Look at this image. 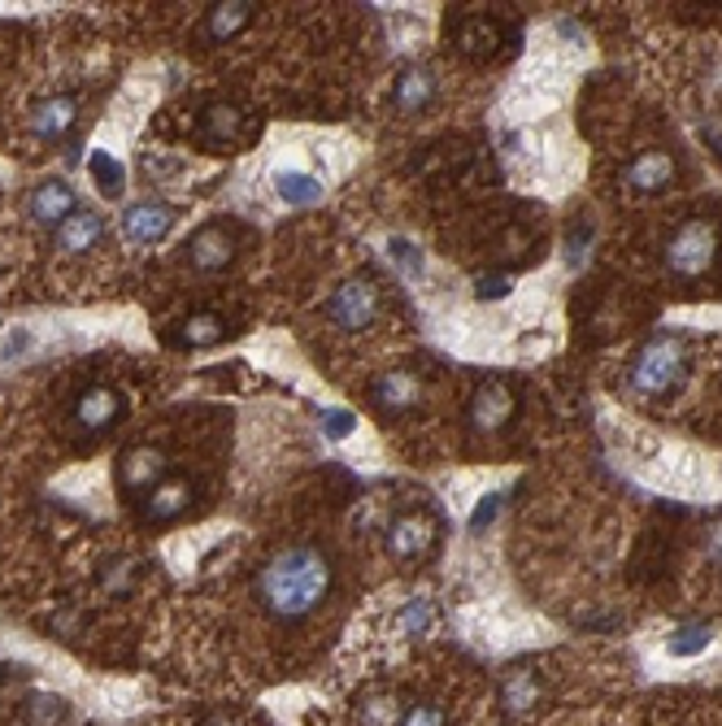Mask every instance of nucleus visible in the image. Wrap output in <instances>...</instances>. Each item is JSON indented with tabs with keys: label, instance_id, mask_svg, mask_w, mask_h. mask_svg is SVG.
I'll return each instance as SVG.
<instances>
[{
	"label": "nucleus",
	"instance_id": "f257e3e1",
	"mask_svg": "<svg viewBox=\"0 0 722 726\" xmlns=\"http://www.w3.org/2000/svg\"><path fill=\"white\" fill-rule=\"evenodd\" d=\"M331 592V557L314 544H292L274 553L257 575V601L279 622H301Z\"/></svg>",
	"mask_w": 722,
	"mask_h": 726
},
{
	"label": "nucleus",
	"instance_id": "f03ea898",
	"mask_svg": "<svg viewBox=\"0 0 722 726\" xmlns=\"http://www.w3.org/2000/svg\"><path fill=\"white\" fill-rule=\"evenodd\" d=\"M684 365H688V349H684L679 336H653L631 358V374H627L631 378V392L662 396V392H670L684 378Z\"/></svg>",
	"mask_w": 722,
	"mask_h": 726
},
{
	"label": "nucleus",
	"instance_id": "7ed1b4c3",
	"mask_svg": "<svg viewBox=\"0 0 722 726\" xmlns=\"http://www.w3.org/2000/svg\"><path fill=\"white\" fill-rule=\"evenodd\" d=\"M714 261H719V227L710 218L684 223L666 243V270L675 279H701V274H710Z\"/></svg>",
	"mask_w": 722,
	"mask_h": 726
},
{
	"label": "nucleus",
	"instance_id": "20e7f679",
	"mask_svg": "<svg viewBox=\"0 0 722 726\" xmlns=\"http://www.w3.org/2000/svg\"><path fill=\"white\" fill-rule=\"evenodd\" d=\"M327 318L340 331H365L379 318V287L370 279H345L327 300Z\"/></svg>",
	"mask_w": 722,
	"mask_h": 726
},
{
	"label": "nucleus",
	"instance_id": "39448f33",
	"mask_svg": "<svg viewBox=\"0 0 722 726\" xmlns=\"http://www.w3.org/2000/svg\"><path fill=\"white\" fill-rule=\"evenodd\" d=\"M431 544H436V522L427 513H401L387 526V553L396 561H418Z\"/></svg>",
	"mask_w": 722,
	"mask_h": 726
},
{
	"label": "nucleus",
	"instance_id": "423d86ee",
	"mask_svg": "<svg viewBox=\"0 0 722 726\" xmlns=\"http://www.w3.org/2000/svg\"><path fill=\"white\" fill-rule=\"evenodd\" d=\"M170 227H174V209L161 205V201H139V205H126L122 209V231H126V240L135 243L166 240Z\"/></svg>",
	"mask_w": 722,
	"mask_h": 726
},
{
	"label": "nucleus",
	"instance_id": "0eeeda50",
	"mask_svg": "<svg viewBox=\"0 0 722 726\" xmlns=\"http://www.w3.org/2000/svg\"><path fill=\"white\" fill-rule=\"evenodd\" d=\"M514 405L518 400H514V392L505 383H483L475 392V400H471V409H466V418H471V427L480 435H492V431H500L514 418Z\"/></svg>",
	"mask_w": 722,
	"mask_h": 726
},
{
	"label": "nucleus",
	"instance_id": "6e6552de",
	"mask_svg": "<svg viewBox=\"0 0 722 726\" xmlns=\"http://www.w3.org/2000/svg\"><path fill=\"white\" fill-rule=\"evenodd\" d=\"M119 479L126 491H153L166 479V453L153 444H135L126 449V457L119 462Z\"/></svg>",
	"mask_w": 722,
	"mask_h": 726
},
{
	"label": "nucleus",
	"instance_id": "1a4fd4ad",
	"mask_svg": "<svg viewBox=\"0 0 722 726\" xmlns=\"http://www.w3.org/2000/svg\"><path fill=\"white\" fill-rule=\"evenodd\" d=\"M101 240H105V218L92 214V209H75V214L53 231L57 252H66V257H83V252H92Z\"/></svg>",
	"mask_w": 722,
	"mask_h": 726
},
{
	"label": "nucleus",
	"instance_id": "9d476101",
	"mask_svg": "<svg viewBox=\"0 0 722 726\" xmlns=\"http://www.w3.org/2000/svg\"><path fill=\"white\" fill-rule=\"evenodd\" d=\"M119 413H122V396L114 387H88V392L75 400V427L88 431V435L114 427Z\"/></svg>",
	"mask_w": 722,
	"mask_h": 726
},
{
	"label": "nucleus",
	"instance_id": "9b49d317",
	"mask_svg": "<svg viewBox=\"0 0 722 726\" xmlns=\"http://www.w3.org/2000/svg\"><path fill=\"white\" fill-rule=\"evenodd\" d=\"M622 183H627V192H635V196H653V192H662V188L675 183V161H670L666 152H644V157H635V161L622 170Z\"/></svg>",
	"mask_w": 722,
	"mask_h": 726
},
{
	"label": "nucleus",
	"instance_id": "f8f14e48",
	"mask_svg": "<svg viewBox=\"0 0 722 726\" xmlns=\"http://www.w3.org/2000/svg\"><path fill=\"white\" fill-rule=\"evenodd\" d=\"M26 209H31V223H40V227H53V231H57V227L75 214V192H70L61 179H48V183H40V188L31 192Z\"/></svg>",
	"mask_w": 722,
	"mask_h": 726
},
{
	"label": "nucleus",
	"instance_id": "ddd939ff",
	"mask_svg": "<svg viewBox=\"0 0 722 726\" xmlns=\"http://www.w3.org/2000/svg\"><path fill=\"white\" fill-rule=\"evenodd\" d=\"M370 396H374L379 409L405 413V409H414V405L422 400V383H418L409 370H387V374H379V378L370 383Z\"/></svg>",
	"mask_w": 722,
	"mask_h": 726
},
{
	"label": "nucleus",
	"instance_id": "4468645a",
	"mask_svg": "<svg viewBox=\"0 0 722 726\" xmlns=\"http://www.w3.org/2000/svg\"><path fill=\"white\" fill-rule=\"evenodd\" d=\"M436 97V70L431 66H405L396 75V88H392V101L401 114H422Z\"/></svg>",
	"mask_w": 722,
	"mask_h": 726
},
{
	"label": "nucleus",
	"instance_id": "2eb2a0df",
	"mask_svg": "<svg viewBox=\"0 0 722 726\" xmlns=\"http://www.w3.org/2000/svg\"><path fill=\"white\" fill-rule=\"evenodd\" d=\"M192 504V484L188 479H161L153 491H144V522H174L183 509Z\"/></svg>",
	"mask_w": 722,
	"mask_h": 726
},
{
	"label": "nucleus",
	"instance_id": "dca6fc26",
	"mask_svg": "<svg viewBox=\"0 0 722 726\" xmlns=\"http://www.w3.org/2000/svg\"><path fill=\"white\" fill-rule=\"evenodd\" d=\"M236 252V240L223 231V227H201L192 240H188V261L196 270H223Z\"/></svg>",
	"mask_w": 722,
	"mask_h": 726
},
{
	"label": "nucleus",
	"instance_id": "f3484780",
	"mask_svg": "<svg viewBox=\"0 0 722 726\" xmlns=\"http://www.w3.org/2000/svg\"><path fill=\"white\" fill-rule=\"evenodd\" d=\"M75 118H79V101H75V97H48V101L35 105L31 131H35L40 139H61V135L75 126Z\"/></svg>",
	"mask_w": 722,
	"mask_h": 726
},
{
	"label": "nucleus",
	"instance_id": "a211bd4d",
	"mask_svg": "<svg viewBox=\"0 0 722 726\" xmlns=\"http://www.w3.org/2000/svg\"><path fill=\"white\" fill-rule=\"evenodd\" d=\"M252 0H223V4H214L210 13H205V39H214V44H223V39H236L244 26L252 22Z\"/></svg>",
	"mask_w": 722,
	"mask_h": 726
},
{
	"label": "nucleus",
	"instance_id": "6ab92c4d",
	"mask_svg": "<svg viewBox=\"0 0 722 726\" xmlns=\"http://www.w3.org/2000/svg\"><path fill=\"white\" fill-rule=\"evenodd\" d=\"M244 131V114L236 105H205L201 110V139L210 144V148H223V144H232L236 135Z\"/></svg>",
	"mask_w": 722,
	"mask_h": 726
},
{
	"label": "nucleus",
	"instance_id": "aec40b11",
	"mask_svg": "<svg viewBox=\"0 0 722 726\" xmlns=\"http://www.w3.org/2000/svg\"><path fill=\"white\" fill-rule=\"evenodd\" d=\"M453 39H458V48L466 57H492L496 44H500V26L492 18H466V22H458Z\"/></svg>",
	"mask_w": 722,
	"mask_h": 726
},
{
	"label": "nucleus",
	"instance_id": "412c9836",
	"mask_svg": "<svg viewBox=\"0 0 722 726\" xmlns=\"http://www.w3.org/2000/svg\"><path fill=\"white\" fill-rule=\"evenodd\" d=\"M540 701V674L535 670H509L500 683V705L509 714H527Z\"/></svg>",
	"mask_w": 722,
	"mask_h": 726
},
{
	"label": "nucleus",
	"instance_id": "4be33fe9",
	"mask_svg": "<svg viewBox=\"0 0 722 726\" xmlns=\"http://www.w3.org/2000/svg\"><path fill=\"white\" fill-rule=\"evenodd\" d=\"M436 626H440V605H436V601H427V597L409 601V605L396 613V631H401V635L422 639V635H431Z\"/></svg>",
	"mask_w": 722,
	"mask_h": 726
},
{
	"label": "nucleus",
	"instance_id": "5701e85b",
	"mask_svg": "<svg viewBox=\"0 0 722 726\" xmlns=\"http://www.w3.org/2000/svg\"><path fill=\"white\" fill-rule=\"evenodd\" d=\"M710 644H714V626H706V622H684V626L670 631L666 653H670V657H697V653H706Z\"/></svg>",
	"mask_w": 722,
	"mask_h": 726
},
{
	"label": "nucleus",
	"instance_id": "b1692460",
	"mask_svg": "<svg viewBox=\"0 0 722 726\" xmlns=\"http://www.w3.org/2000/svg\"><path fill=\"white\" fill-rule=\"evenodd\" d=\"M274 183H279V196H283L287 205H318V201H323V183H318L314 174H292V170H283Z\"/></svg>",
	"mask_w": 722,
	"mask_h": 726
},
{
	"label": "nucleus",
	"instance_id": "393cba45",
	"mask_svg": "<svg viewBox=\"0 0 722 726\" xmlns=\"http://www.w3.org/2000/svg\"><path fill=\"white\" fill-rule=\"evenodd\" d=\"M188 349H210V344H218L223 340V318L218 314H210V309H201V314H192L188 322H183V336H179Z\"/></svg>",
	"mask_w": 722,
	"mask_h": 726
},
{
	"label": "nucleus",
	"instance_id": "a878e982",
	"mask_svg": "<svg viewBox=\"0 0 722 726\" xmlns=\"http://www.w3.org/2000/svg\"><path fill=\"white\" fill-rule=\"evenodd\" d=\"M401 718H405V710L396 696H370L361 705V726H401Z\"/></svg>",
	"mask_w": 722,
	"mask_h": 726
},
{
	"label": "nucleus",
	"instance_id": "bb28decb",
	"mask_svg": "<svg viewBox=\"0 0 722 726\" xmlns=\"http://www.w3.org/2000/svg\"><path fill=\"white\" fill-rule=\"evenodd\" d=\"M88 170H92V179H97V188H101L105 196H119L122 192V166L110 157V152H92Z\"/></svg>",
	"mask_w": 722,
	"mask_h": 726
},
{
	"label": "nucleus",
	"instance_id": "cd10ccee",
	"mask_svg": "<svg viewBox=\"0 0 722 726\" xmlns=\"http://www.w3.org/2000/svg\"><path fill=\"white\" fill-rule=\"evenodd\" d=\"M401 726H449V718H444V710H440V705L418 701V705H409V710H405Z\"/></svg>",
	"mask_w": 722,
	"mask_h": 726
},
{
	"label": "nucleus",
	"instance_id": "c85d7f7f",
	"mask_svg": "<svg viewBox=\"0 0 722 726\" xmlns=\"http://www.w3.org/2000/svg\"><path fill=\"white\" fill-rule=\"evenodd\" d=\"M61 718H66V705L57 696H35L31 701V723L35 726H57Z\"/></svg>",
	"mask_w": 722,
	"mask_h": 726
},
{
	"label": "nucleus",
	"instance_id": "c756f323",
	"mask_svg": "<svg viewBox=\"0 0 722 726\" xmlns=\"http://www.w3.org/2000/svg\"><path fill=\"white\" fill-rule=\"evenodd\" d=\"M353 422H358V418H353L349 409H327V418H323V431H327L331 440H349V435H353Z\"/></svg>",
	"mask_w": 722,
	"mask_h": 726
},
{
	"label": "nucleus",
	"instance_id": "7c9ffc66",
	"mask_svg": "<svg viewBox=\"0 0 722 726\" xmlns=\"http://www.w3.org/2000/svg\"><path fill=\"white\" fill-rule=\"evenodd\" d=\"M509 287H514V283H509V274H483L480 287H475V296H480V300H505V296H509Z\"/></svg>",
	"mask_w": 722,
	"mask_h": 726
},
{
	"label": "nucleus",
	"instance_id": "2f4dec72",
	"mask_svg": "<svg viewBox=\"0 0 722 726\" xmlns=\"http://www.w3.org/2000/svg\"><path fill=\"white\" fill-rule=\"evenodd\" d=\"M500 504H505V496H500V491H487V496H483V504L475 509V518H471V531H487V526H492V518L500 513Z\"/></svg>",
	"mask_w": 722,
	"mask_h": 726
},
{
	"label": "nucleus",
	"instance_id": "473e14b6",
	"mask_svg": "<svg viewBox=\"0 0 722 726\" xmlns=\"http://www.w3.org/2000/svg\"><path fill=\"white\" fill-rule=\"evenodd\" d=\"M392 257H396L409 274H422V257H418V248H414L409 240H392Z\"/></svg>",
	"mask_w": 722,
	"mask_h": 726
},
{
	"label": "nucleus",
	"instance_id": "72a5a7b5",
	"mask_svg": "<svg viewBox=\"0 0 722 726\" xmlns=\"http://www.w3.org/2000/svg\"><path fill=\"white\" fill-rule=\"evenodd\" d=\"M588 240H593V231H588V227H579V231H575V240L566 243V261H571V265H584V257H588Z\"/></svg>",
	"mask_w": 722,
	"mask_h": 726
},
{
	"label": "nucleus",
	"instance_id": "f704fd0d",
	"mask_svg": "<svg viewBox=\"0 0 722 726\" xmlns=\"http://www.w3.org/2000/svg\"><path fill=\"white\" fill-rule=\"evenodd\" d=\"M706 553H710V561L722 566V522H714V526L706 531Z\"/></svg>",
	"mask_w": 722,
	"mask_h": 726
},
{
	"label": "nucleus",
	"instance_id": "c9c22d12",
	"mask_svg": "<svg viewBox=\"0 0 722 726\" xmlns=\"http://www.w3.org/2000/svg\"><path fill=\"white\" fill-rule=\"evenodd\" d=\"M126 583H131V566H126V561H122V570H110V575H105V588H126Z\"/></svg>",
	"mask_w": 722,
	"mask_h": 726
},
{
	"label": "nucleus",
	"instance_id": "e433bc0d",
	"mask_svg": "<svg viewBox=\"0 0 722 726\" xmlns=\"http://www.w3.org/2000/svg\"><path fill=\"white\" fill-rule=\"evenodd\" d=\"M201 726H236V718H232V714H205Z\"/></svg>",
	"mask_w": 722,
	"mask_h": 726
}]
</instances>
